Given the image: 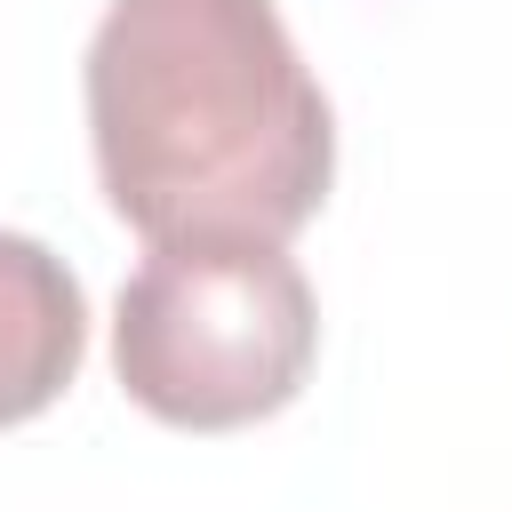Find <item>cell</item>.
Here are the masks:
<instances>
[{
	"label": "cell",
	"instance_id": "3",
	"mask_svg": "<svg viewBox=\"0 0 512 512\" xmlns=\"http://www.w3.org/2000/svg\"><path fill=\"white\" fill-rule=\"evenodd\" d=\"M88 352V296L56 248L0 232V432L64 400Z\"/></svg>",
	"mask_w": 512,
	"mask_h": 512
},
{
	"label": "cell",
	"instance_id": "2",
	"mask_svg": "<svg viewBox=\"0 0 512 512\" xmlns=\"http://www.w3.org/2000/svg\"><path fill=\"white\" fill-rule=\"evenodd\" d=\"M320 352L312 280L280 240H152L112 312L120 392L176 432L280 416Z\"/></svg>",
	"mask_w": 512,
	"mask_h": 512
},
{
	"label": "cell",
	"instance_id": "1",
	"mask_svg": "<svg viewBox=\"0 0 512 512\" xmlns=\"http://www.w3.org/2000/svg\"><path fill=\"white\" fill-rule=\"evenodd\" d=\"M80 88L96 184L144 240H288L336 184V112L272 0H112Z\"/></svg>",
	"mask_w": 512,
	"mask_h": 512
}]
</instances>
